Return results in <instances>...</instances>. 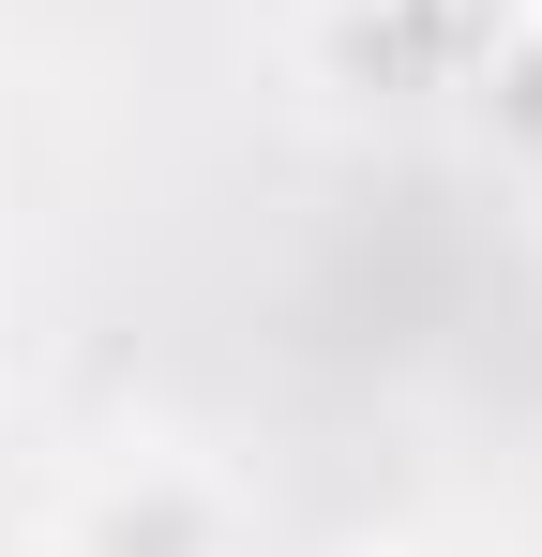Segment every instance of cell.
I'll return each instance as SVG.
<instances>
[{
    "mask_svg": "<svg viewBox=\"0 0 542 557\" xmlns=\"http://www.w3.org/2000/svg\"><path fill=\"white\" fill-rule=\"evenodd\" d=\"M61 557H242V512H226L211 467H121L76 497Z\"/></svg>",
    "mask_w": 542,
    "mask_h": 557,
    "instance_id": "1",
    "label": "cell"
},
{
    "mask_svg": "<svg viewBox=\"0 0 542 557\" xmlns=\"http://www.w3.org/2000/svg\"><path fill=\"white\" fill-rule=\"evenodd\" d=\"M392 46H438V61L482 76V61L513 46V15H497V0H392Z\"/></svg>",
    "mask_w": 542,
    "mask_h": 557,
    "instance_id": "2",
    "label": "cell"
},
{
    "mask_svg": "<svg viewBox=\"0 0 542 557\" xmlns=\"http://www.w3.org/2000/svg\"><path fill=\"white\" fill-rule=\"evenodd\" d=\"M392 557H407V543H392Z\"/></svg>",
    "mask_w": 542,
    "mask_h": 557,
    "instance_id": "3",
    "label": "cell"
}]
</instances>
